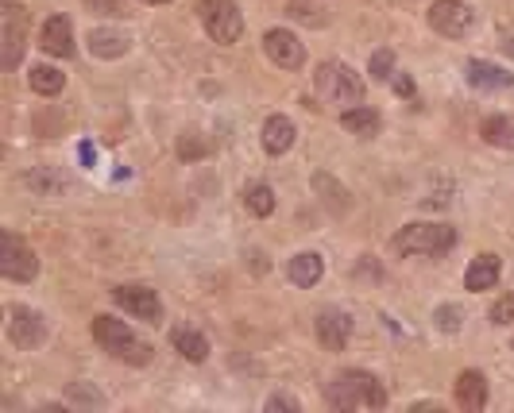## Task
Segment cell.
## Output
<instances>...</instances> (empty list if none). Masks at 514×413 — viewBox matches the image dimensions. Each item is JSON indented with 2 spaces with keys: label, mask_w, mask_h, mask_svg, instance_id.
<instances>
[{
  "label": "cell",
  "mask_w": 514,
  "mask_h": 413,
  "mask_svg": "<svg viewBox=\"0 0 514 413\" xmlns=\"http://www.w3.org/2000/svg\"><path fill=\"white\" fill-rule=\"evenodd\" d=\"M391 89H395L398 97H414V81H410L406 74H395V78H391Z\"/></svg>",
  "instance_id": "31"
},
{
  "label": "cell",
  "mask_w": 514,
  "mask_h": 413,
  "mask_svg": "<svg viewBox=\"0 0 514 413\" xmlns=\"http://www.w3.org/2000/svg\"><path fill=\"white\" fill-rule=\"evenodd\" d=\"M27 81H32V89H35V93L54 97V93H62L66 74H62V70H54V66H32V74H27Z\"/></svg>",
  "instance_id": "22"
},
{
  "label": "cell",
  "mask_w": 514,
  "mask_h": 413,
  "mask_svg": "<svg viewBox=\"0 0 514 413\" xmlns=\"http://www.w3.org/2000/svg\"><path fill=\"white\" fill-rule=\"evenodd\" d=\"M93 340L112 355V360H124V363H136V367L151 363V344L148 340H139L117 317H93Z\"/></svg>",
  "instance_id": "3"
},
{
  "label": "cell",
  "mask_w": 514,
  "mask_h": 413,
  "mask_svg": "<svg viewBox=\"0 0 514 413\" xmlns=\"http://www.w3.org/2000/svg\"><path fill=\"white\" fill-rule=\"evenodd\" d=\"M267 409H298V402L287 394H275V398H267Z\"/></svg>",
  "instance_id": "32"
},
{
  "label": "cell",
  "mask_w": 514,
  "mask_h": 413,
  "mask_svg": "<svg viewBox=\"0 0 514 413\" xmlns=\"http://www.w3.org/2000/svg\"><path fill=\"white\" fill-rule=\"evenodd\" d=\"M507 51H510V54H514V39H510V42H507Z\"/></svg>",
  "instance_id": "35"
},
{
  "label": "cell",
  "mask_w": 514,
  "mask_h": 413,
  "mask_svg": "<svg viewBox=\"0 0 514 413\" xmlns=\"http://www.w3.org/2000/svg\"><path fill=\"white\" fill-rule=\"evenodd\" d=\"M8 340L20 352H35L43 340H47V324H43L39 313L16 305V309H8Z\"/></svg>",
  "instance_id": "10"
},
{
  "label": "cell",
  "mask_w": 514,
  "mask_h": 413,
  "mask_svg": "<svg viewBox=\"0 0 514 413\" xmlns=\"http://www.w3.org/2000/svg\"><path fill=\"white\" fill-rule=\"evenodd\" d=\"M78 155H81V163H93V159H97V151H93L90 144H81V147H78Z\"/></svg>",
  "instance_id": "33"
},
{
  "label": "cell",
  "mask_w": 514,
  "mask_h": 413,
  "mask_svg": "<svg viewBox=\"0 0 514 413\" xmlns=\"http://www.w3.org/2000/svg\"><path fill=\"white\" fill-rule=\"evenodd\" d=\"M213 151V144H205L202 136H182L178 139V155L182 159H202V155H209Z\"/></svg>",
  "instance_id": "28"
},
{
  "label": "cell",
  "mask_w": 514,
  "mask_h": 413,
  "mask_svg": "<svg viewBox=\"0 0 514 413\" xmlns=\"http://www.w3.org/2000/svg\"><path fill=\"white\" fill-rule=\"evenodd\" d=\"M244 205H248V212H255V217H271V212H275V190L260 182V186H252L244 193Z\"/></svg>",
  "instance_id": "24"
},
{
  "label": "cell",
  "mask_w": 514,
  "mask_h": 413,
  "mask_svg": "<svg viewBox=\"0 0 514 413\" xmlns=\"http://www.w3.org/2000/svg\"><path fill=\"white\" fill-rule=\"evenodd\" d=\"M0 275L12 282H32L39 275V259L35 251L24 244L16 232H5V251H0Z\"/></svg>",
  "instance_id": "8"
},
{
  "label": "cell",
  "mask_w": 514,
  "mask_h": 413,
  "mask_svg": "<svg viewBox=\"0 0 514 413\" xmlns=\"http://www.w3.org/2000/svg\"><path fill=\"white\" fill-rule=\"evenodd\" d=\"M313 81H318V93L333 105H360L364 101V78L345 62H321Z\"/></svg>",
  "instance_id": "4"
},
{
  "label": "cell",
  "mask_w": 514,
  "mask_h": 413,
  "mask_svg": "<svg viewBox=\"0 0 514 413\" xmlns=\"http://www.w3.org/2000/svg\"><path fill=\"white\" fill-rule=\"evenodd\" d=\"M456 244V228L441 221H414L403 232H395L391 251L395 255H445Z\"/></svg>",
  "instance_id": "2"
},
{
  "label": "cell",
  "mask_w": 514,
  "mask_h": 413,
  "mask_svg": "<svg viewBox=\"0 0 514 413\" xmlns=\"http://www.w3.org/2000/svg\"><path fill=\"white\" fill-rule=\"evenodd\" d=\"M464 74H468V81L476 85V89H483V93H491V89H507V85L514 81L507 70H499L495 62H483V59H472L464 66Z\"/></svg>",
  "instance_id": "18"
},
{
  "label": "cell",
  "mask_w": 514,
  "mask_h": 413,
  "mask_svg": "<svg viewBox=\"0 0 514 413\" xmlns=\"http://www.w3.org/2000/svg\"><path fill=\"white\" fill-rule=\"evenodd\" d=\"M39 47L51 54V59H70L74 54V23L66 16H51L39 32Z\"/></svg>",
  "instance_id": "13"
},
{
  "label": "cell",
  "mask_w": 514,
  "mask_h": 413,
  "mask_svg": "<svg viewBox=\"0 0 514 413\" xmlns=\"http://www.w3.org/2000/svg\"><path fill=\"white\" fill-rule=\"evenodd\" d=\"M85 5H90L97 16H124V0H85Z\"/></svg>",
  "instance_id": "30"
},
{
  "label": "cell",
  "mask_w": 514,
  "mask_h": 413,
  "mask_svg": "<svg viewBox=\"0 0 514 413\" xmlns=\"http://www.w3.org/2000/svg\"><path fill=\"white\" fill-rule=\"evenodd\" d=\"M491 324H510L514 321V290H507L503 297H495V305L488 309Z\"/></svg>",
  "instance_id": "27"
},
{
  "label": "cell",
  "mask_w": 514,
  "mask_h": 413,
  "mask_svg": "<svg viewBox=\"0 0 514 413\" xmlns=\"http://www.w3.org/2000/svg\"><path fill=\"white\" fill-rule=\"evenodd\" d=\"M24 42H27V12L16 5V0H5V8H0V47H5L0 62H5V70L20 66Z\"/></svg>",
  "instance_id": "6"
},
{
  "label": "cell",
  "mask_w": 514,
  "mask_h": 413,
  "mask_svg": "<svg viewBox=\"0 0 514 413\" xmlns=\"http://www.w3.org/2000/svg\"><path fill=\"white\" fill-rule=\"evenodd\" d=\"M144 5H170V0H144Z\"/></svg>",
  "instance_id": "34"
},
{
  "label": "cell",
  "mask_w": 514,
  "mask_h": 413,
  "mask_svg": "<svg viewBox=\"0 0 514 413\" xmlns=\"http://www.w3.org/2000/svg\"><path fill=\"white\" fill-rule=\"evenodd\" d=\"M263 51L279 70H298L306 62V47L298 42L294 32H282V27H271V32L263 35Z\"/></svg>",
  "instance_id": "11"
},
{
  "label": "cell",
  "mask_w": 514,
  "mask_h": 413,
  "mask_svg": "<svg viewBox=\"0 0 514 413\" xmlns=\"http://www.w3.org/2000/svg\"><path fill=\"white\" fill-rule=\"evenodd\" d=\"M480 132L495 147H514V117H488Z\"/></svg>",
  "instance_id": "23"
},
{
  "label": "cell",
  "mask_w": 514,
  "mask_h": 413,
  "mask_svg": "<svg viewBox=\"0 0 514 413\" xmlns=\"http://www.w3.org/2000/svg\"><path fill=\"white\" fill-rule=\"evenodd\" d=\"M325 402L333 409H383L387 406V390L367 371H340L325 387Z\"/></svg>",
  "instance_id": "1"
},
{
  "label": "cell",
  "mask_w": 514,
  "mask_h": 413,
  "mask_svg": "<svg viewBox=\"0 0 514 413\" xmlns=\"http://www.w3.org/2000/svg\"><path fill=\"white\" fill-rule=\"evenodd\" d=\"M430 27L445 39H464L476 27V12L464 0H437L430 8Z\"/></svg>",
  "instance_id": "7"
},
{
  "label": "cell",
  "mask_w": 514,
  "mask_h": 413,
  "mask_svg": "<svg viewBox=\"0 0 514 413\" xmlns=\"http://www.w3.org/2000/svg\"><path fill=\"white\" fill-rule=\"evenodd\" d=\"M294 120L282 117V112H275V117H267L263 124V151L267 155H287L294 147Z\"/></svg>",
  "instance_id": "16"
},
{
  "label": "cell",
  "mask_w": 514,
  "mask_h": 413,
  "mask_svg": "<svg viewBox=\"0 0 514 413\" xmlns=\"http://www.w3.org/2000/svg\"><path fill=\"white\" fill-rule=\"evenodd\" d=\"M287 275H290L294 286L309 290V286H318V282H321V275H325V259H321L318 251H298L294 259H290V267H287Z\"/></svg>",
  "instance_id": "17"
},
{
  "label": "cell",
  "mask_w": 514,
  "mask_h": 413,
  "mask_svg": "<svg viewBox=\"0 0 514 413\" xmlns=\"http://www.w3.org/2000/svg\"><path fill=\"white\" fill-rule=\"evenodd\" d=\"M456 406L464 413H480L488 406V379L483 371H461L456 375Z\"/></svg>",
  "instance_id": "14"
},
{
  "label": "cell",
  "mask_w": 514,
  "mask_h": 413,
  "mask_svg": "<svg viewBox=\"0 0 514 413\" xmlns=\"http://www.w3.org/2000/svg\"><path fill=\"white\" fill-rule=\"evenodd\" d=\"M379 112L376 108H367V105H360V108H345L340 112V127H348L352 136H376L379 132Z\"/></svg>",
  "instance_id": "21"
},
{
  "label": "cell",
  "mask_w": 514,
  "mask_h": 413,
  "mask_svg": "<svg viewBox=\"0 0 514 413\" xmlns=\"http://www.w3.org/2000/svg\"><path fill=\"white\" fill-rule=\"evenodd\" d=\"M499 275H503V263H499V255L483 251V255H476V259H472V267H468L464 286H468V290H476V294H483V290H495Z\"/></svg>",
  "instance_id": "15"
},
{
  "label": "cell",
  "mask_w": 514,
  "mask_h": 413,
  "mask_svg": "<svg viewBox=\"0 0 514 413\" xmlns=\"http://www.w3.org/2000/svg\"><path fill=\"white\" fill-rule=\"evenodd\" d=\"M197 16H202V27L213 42L233 47L244 35V16H240L236 0H197Z\"/></svg>",
  "instance_id": "5"
},
{
  "label": "cell",
  "mask_w": 514,
  "mask_h": 413,
  "mask_svg": "<svg viewBox=\"0 0 514 413\" xmlns=\"http://www.w3.org/2000/svg\"><path fill=\"white\" fill-rule=\"evenodd\" d=\"M112 302H117L124 313H132L136 321H148V324L163 321V302L151 286H117L112 290Z\"/></svg>",
  "instance_id": "9"
},
{
  "label": "cell",
  "mask_w": 514,
  "mask_h": 413,
  "mask_svg": "<svg viewBox=\"0 0 514 413\" xmlns=\"http://www.w3.org/2000/svg\"><path fill=\"white\" fill-rule=\"evenodd\" d=\"M170 344H175V352L186 355L190 363H202L209 355V340L197 329H175V333H170Z\"/></svg>",
  "instance_id": "20"
},
{
  "label": "cell",
  "mask_w": 514,
  "mask_h": 413,
  "mask_svg": "<svg viewBox=\"0 0 514 413\" xmlns=\"http://www.w3.org/2000/svg\"><path fill=\"white\" fill-rule=\"evenodd\" d=\"M313 329H318L321 348L340 352V348L348 344V336H352V317H348L345 309H321L318 321H313Z\"/></svg>",
  "instance_id": "12"
},
{
  "label": "cell",
  "mask_w": 514,
  "mask_h": 413,
  "mask_svg": "<svg viewBox=\"0 0 514 413\" xmlns=\"http://www.w3.org/2000/svg\"><path fill=\"white\" fill-rule=\"evenodd\" d=\"M433 321L441 324V329H445V333H456V329H461V309H452V305H441L437 313H433Z\"/></svg>",
  "instance_id": "29"
},
{
  "label": "cell",
  "mask_w": 514,
  "mask_h": 413,
  "mask_svg": "<svg viewBox=\"0 0 514 413\" xmlns=\"http://www.w3.org/2000/svg\"><path fill=\"white\" fill-rule=\"evenodd\" d=\"M367 74L376 78V81H391V74H395V54H391V51H376V54H371V62H367Z\"/></svg>",
  "instance_id": "26"
},
{
  "label": "cell",
  "mask_w": 514,
  "mask_h": 413,
  "mask_svg": "<svg viewBox=\"0 0 514 413\" xmlns=\"http://www.w3.org/2000/svg\"><path fill=\"white\" fill-rule=\"evenodd\" d=\"M128 35L120 32H109V27H93L90 32V51L97 54V59H120V54H128Z\"/></svg>",
  "instance_id": "19"
},
{
  "label": "cell",
  "mask_w": 514,
  "mask_h": 413,
  "mask_svg": "<svg viewBox=\"0 0 514 413\" xmlns=\"http://www.w3.org/2000/svg\"><path fill=\"white\" fill-rule=\"evenodd\" d=\"M287 12H290L294 20H302V23H313V27H321V23H325V16H321L325 8L309 5V0H290V5H287Z\"/></svg>",
  "instance_id": "25"
}]
</instances>
